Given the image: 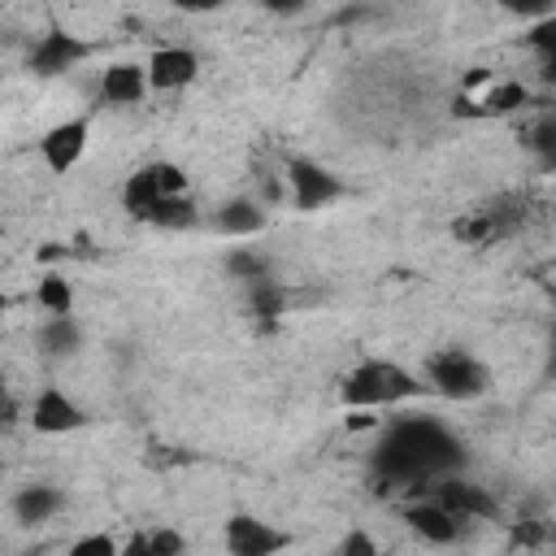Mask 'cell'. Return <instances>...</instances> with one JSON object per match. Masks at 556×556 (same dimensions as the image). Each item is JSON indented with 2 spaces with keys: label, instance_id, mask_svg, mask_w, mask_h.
<instances>
[{
  "label": "cell",
  "instance_id": "cell-17",
  "mask_svg": "<svg viewBox=\"0 0 556 556\" xmlns=\"http://www.w3.org/2000/svg\"><path fill=\"white\" fill-rule=\"evenodd\" d=\"M35 300L48 317H74V282L61 274H43L35 287Z\"/></svg>",
  "mask_w": 556,
  "mask_h": 556
},
{
  "label": "cell",
  "instance_id": "cell-29",
  "mask_svg": "<svg viewBox=\"0 0 556 556\" xmlns=\"http://www.w3.org/2000/svg\"><path fill=\"white\" fill-rule=\"evenodd\" d=\"M9 304H13V300H9V295H4V291H0V313H4V308H9Z\"/></svg>",
  "mask_w": 556,
  "mask_h": 556
},
{
  "label": "cell",
  "instance_id": "cell-21",
  "mask_svg": "<svg viewBox=\"0 0 556 556\" xmlns=\"http://www.w3.org/2000/svg\"><path fill=\"white\" fill-rule=\"evenodd\" d=\"M152 174H156V191H161V200H169V195H187V169H178L174 161H152Z\"/></svg>",
  "mask_w": 556,
  "mask_h": 556
},
{
  "label": "cell",
  "instance_id": "cell-22",
  "mask_svg": "<svg viewBox=\"0 0 556 556\" xmlns=\"http://www.w3.org/2000/svg\"><path fill=\"white\" fill-rule=\"evenodd\" d=\"M65 556H117V539H113V534H104V530H96V534L74 539Z\"/></svg>",
  "mask_w": 556,
  "mask_h": 556
},
{
  "label": "cell",
  "instance_id": "cell-11",
  "mask_svg": "<svg viewBox=\"0 0 556 556\" xmlns=\"http://www.w3.org/2000/svg\"><path fill=\"white\" fill-rule=\"evenodd\" d=\"M148 96V78H143V65L139 61H113L100 70V104H139Z\"/></svg>",
  "mask_w": 556,
  "mask_h": 556
},
{
  "label": "cell",
  "instance_id": "cell-24",
  "mask_svg": "<svg viewBox=\"0 0 556 556\" xmlns=\"http://www.w3.org/2000/svg\"><path fill=\"white\" fill-rule=\"evenodd\" d=\"M339 556H382V552H378L374 534L356 526V530H348V534L339 539Z\"/></svg>",
  "mask_w": 556,
  "mask_h": 556
},
{
  "label": "cell",
  "instance_id": "cell-9",
  "mask_svg": "<svg viewBox=\"0 0 556 556\" xmlns=\"http://www.w3.org/2000/svg\"><path fill=\"white\" fill-rule=\"evenodd\" d=\"M87 43L78 39V35H65V30H48L35 48H30V70L39 74V78H56V74H65V70H74L78 61H87Z\"/></svg>",
  "mask_w": 556,
  "mask_h": 556
},
{
  "label": "cell",
  "instance_id": "cell-7",
  "mask_svg": "<svg viewBox=\"0 0 556 556\" xmlns=\"http://www.w3.org/2000/svg\"><path fill=\"white\" fill-rule=\"evenodd\" d=\"M430 500H434L439 508H447L452 517H460L465 526L500 513V508H495V500H491V491H486V486H478V482H465V478H443V482L434 486V495H430Z\"/></svg>",
  "mask_w": 556,
  "mask_h": 556
},
{
  "label": "cell",
  "instance_id": "cell-12",
  "mask_svg": "<svg viewBox=\"0 0 556 556\" xmlns=\"http://www.w3.org/2000/svg\"><path fill=\"white\" fill-rule=\"evenodd\" d=\"M61 508H65V491L52 486V482H26V486L13 495V517H17L22 526H43V521H52Z\"/></svg>",
  "mask_w": 556,
  "mask_h": 556
},
{
  "label": "cell",
  "instance_id": "cell-15",
  "mask_svg": "<svg viewBox=\"0 0 556 556\" xmlns=\"http://www.w3.org/2000/svg\"><path fill=\"white\" fill-rule=\"evenodd\" d=\"M156 204H161V191H156V174H152V165H139V169H135V174L122 182V208H126L130 217L148 222Z\"/></svg>",
  "mask_w": 556,
  "mask_h": 556
},
{
  "label": "cell",
  "instance_id": "cell-3",
  "mask_svg": "<svg viewBox=\"0 0 556 556\" xmlns=\"http://www.w3.org/2000/svg\"><path fill=\"white\" fill-rule=\"evenodd\" d=\"M222 543H226V556H278L291 547V534L269 526L256 513H235L222 526Z\"/></svg>",
  "mask_w": 556,
  "mask_h": 556
},
{
  "label": "cell",
  "instance_id": "cell-8",
  "mask_svg": "<svg viewBox=\"0 0 556 556\" xmlns=\"http://www.w3.org/2000/svg\"><path fill=\"white\" fill-rule=\"evenodd\" d=\"M39 434H70L78 426H87V413L61 391V387H43L30 404V417H26Z\"/></svg>",
  "mask_w": 556,
  "mask_h": 556
},
{
  "label": "cell",
  "instance_id": "cell-25",
  "mask_svg": "<svg viewBox=\"0 0 556 556\" xmlns=\"http://www.w3.org/2000/svg\"><path fill=\"white\" fill-rule=\"evenodd\" d=\"M530 48H539V52L552 61V52H556V17H552V13L530 30Z\"/></svg>",
  "mask_w": 556,
  "mask_h": 556
},
{
  "label": "cell",
  "instance_id": "cell-19",
  "mask_svg": "<svg viewBox=\"0 0 556 556\" xmlns=\"http://www.w3.org/2000/svg\"><path fill=\"white\" fill-rule=\"evenodd\" d=\"M222 265H226L230 278H243V287L256 282V278H269V261H265L261 252H252L248 243H235V248L222 256Z\"/></svg>",
  "mask_w": 556,
  "mask_h": 556
},
{
  "label": "cell",
  "instance_id": "cell-2",
  "mask_svg": "<svg viewBox=\"0 0 556 556\" xmlns=\"http://www.w3.org/2000/svg\"><path fill=\"white\" fill-rule=\"evenodd\" d=\"M486 382H491L486 365L465 348H443L426 361V387L447 400H473L486 391Z\"/></svg>",
  "mask_w": 556,
  "mask_h": 556
},
{
  "label": "cell",
  "instance_id": "cell-1",
  "mask_svg": "<svg viewBox=\"0 0 556 556\" xmlns=\"http://www.w3.org/2000/svg\"><path fill=\"white\" fill-rule=\"evenodd\" d=\"M430 387L417 382V374H408L400 361H387V356H365L356 361L343 382H339V400L343 408H395V404H408L417 395H426Z\"/></svg>",
  "mask_w": 556,
  "mask_h": 556
},
{
  "label": "cell",
  "instance_id": "cell-6",
  "mask_svg": "<svg viewBox=\"0 0 556 556\" xmlns=\"http://www.w3.org/2000/svg\"><path fill=\"white\" fill-rule=\"evenodd\" d=\"M195 74H200V56L182 43H165L143 61L148 91H182L187 83H195Z\"/></svg>",
  "mask_w": 556,
  "mask_h": 556
},
{
  "label": "cell",
  "instance_id": "cell-4",
  "mask_svg": "<svg viewBox=\"0 0 556 556\" xmlns=\"http://www.w3.org/2000/svg\"><path fill=\"white\" fill-rule=\"evenodd\" d=\"M87 143H91V122H87V117H65V122H56V126L43 130V139H39V161H43L52 174H70V169L83 161Z\"/></svg>",
  "mask_w": 556,
  "mask_h": 556
},
{
  "label": "cell",
  "instance_id": "cell-28",
  "mask_svg": "<svg viewBox=\"0 0 556 556\" xmlns=\"http://www.w3.org/2000/svg\"><path fill=\"white\" fill-rule=\"evenodd\" d=\"M13 413H17V408H13V395H4V391H0V426H9V421H13Z\"/></svg>",
  "mask_w": 556,
  "mask_h": 556
},
{
  "label": "cell",
  "instance_id": "cell-20",
  "mask_svg": "<svg viewBox=\"0 0 556 556\" xmlns=\"http://www.w3.org/2000/svg\"><path fill=\"white\" fill-rule=\"evenodd\" d=\"M248 304L256 317H282L287 313V291L278 287V278H256L248 282Z\"/></svg>",
  "mask_w": 556,
  "mask_h": 556
},
{
  "label": "cell",
  "instance_id": "cell-26",
  "mask_svg": "<svg viewBox=\"0 0 556 556\" xmlns=\"http://www.w3.org/2000/svg\"><path fill=\"white\" fill-rule=\"evenodd\" d=\"M117 556H156V552H152V539H148V530H135L126 543H117Z\"/></svg>",
  "mask_w": 556,
  "mask_h": 556
},
{
  "label": "cell",
  "instance_id": "cell-13",
  "mask_svg": "<svg viewBox=\"0 0 556 556\" xmlns=\"http://www.w3.org/2000/svg\"><path fill=\"white\" fill-rule=\"evenodd\" d=\"M213 226H217L226 239H252V235L265 230V208H261L256 200H248V195H235V200H226V204L217 208Z\"/></svg>",
  "mask_w": 556,
  "mask_h": 556
},
{
  "label": "cell",
  "instance_id": "cell-27",
  "mask_svg": "<svg viewBox=\"0 0 556 556\" xmlns=\"http://www.w3.org/2000/svg\"><path fill=\"white\" fill-rule=\"evenodd\" d=\"M369 426H374V413H365V408L348 413V430H369Z\"/></svg>",
  "mask_w": 556,
  "mask_h": 556
},
{
  "label": "cell",
  "instance_id": "cell-14",
  "mask_svg": "<svg viewBox=\"0 0 556 556\" xmlns=\"http://www.w3.org/2000/svg\"><path fill=\"white\" fill-rule=\"evenodd\" d=\"M530 100V91L521 83H486V91L478 100H460L465 109L460 113H473V117H495V113H513Z\"/></svg>",
  "mask_w": 556,
  "mask_h": 556
},
{
  "label": "cell",
  "instance_id": "cell-18",
  "mask_svg": "<svg viewBox=\"0 0 556 556\" xmlns=\"http://www.w3.org/2000/svg\"><path fill=\"white\" fill-rule=\"evenodd\" d=\"M148 222L161 226V230H191V226H200V208L191 204V195H169L152 208Z\"/></svg>",
  "mask_w": 556,
  "mask_h": 556
},
{
  "label": "cell",
  "instance_id": "cell-5",
  "mask_svg": "<svg viewBox=\"0 0 556 556\" xmlns=\"http://www.w3.org/2000/svg\"><path fill=\"white\" fill-rule=\"evenodd\" d=\"M287 178H291V200H295V208H300V213L326 208L330 200L348 195L343 178H339L334 169L317 165V161H291V165H287Z\"/></svg>",
  "mask_w": 556,
  "mask_h": 556
},
{
  "label": "cell",
  "instance_id": "cell-23",
  "mask_svg": "<svg viewBox=\"0 0 556 556\" xmlns=\"http://www.w3.org/2000/svg\"><path fill=\"white\" fill-rule=\"evenodd\" d=\"M148 539H152L156 556H182L187 552V534L174 530V526H156V530H148Z\"/></svg>",
  "mask_w": 556,
  "mask_h": 556
},
{
  "label": "cell",
  "instance_id": "cell-10",
  "mask_svg": "<svg viewBox=\"0 0 556 556\" xmlns=\"http://www.w3.org/2000/svg\"><path fill=\"white\" fill-rule=\"evenodd\" d=\"M404 521H408V530H413L417 539H426V543H434V547H447V543H460V539H465V521L452 517L447 508H439L434 500L408 504V508H404Z\"/></svg>",
  "mask_w": 556,
  "mask_h": 556
},
{
  "label": "cell",
  "instance_id": "cell-16",
  "mask_svg": "<svg viewBox=\"0 0 556 556\" xmlns=\"http://www.w3.org/2000/svg\"><path fill=\"white\" fill-rule=\"evenodd\" d=\"M39 348L48 356H74L83 348V326L74 317H48L39 326Z\"/></svg>",
  "mask_w": 556,
  "mask_h": 556
}]
</instances>
